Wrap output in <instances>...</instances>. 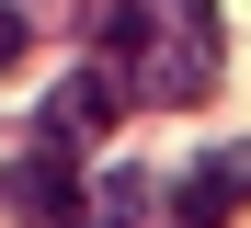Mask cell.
Here are the masks:
<instances>
[{"label": "cell", "mask_w": 251, "mask_h": 228, "mask_svg": "<svg viewBox=\"0 0 251 228\" xmlns=\"http://www.w3.org/2000/svg\"><path fill=\"white\" fill-rule=\"evenodd\" d=\"M137 205H149V182H137V171H103V182H92V205H80V228H126Z\"/></svg>", "instance_id": "cell-4"}, {"label": "cell", "mask_w": 251, "mask_h": 228, "mask_svg": "<svg viewBox=\"0 0 251 228\" xmlns=\"http://www.w3.org/2000/svg\"><path fill=\"white\" fill-rule=\"evenodd\" d=\"M251 205V137H228V149H205L183 182H172V228H228Z\"/></svg>", "instance_id": "cell-3"}, {"label": "cell", "mask_w": 251, "mask_h": 228, "mask_svg": "<svg viewBox=\"0 0 251 228\" xmlns=\"http://www.w3.org/2000/svg\"><path fill=\"white\" fill-rule=\"evenodd\" d=\"M103 57H114V80L137 91V103H205L217 91V0H114L103 12Z\"/></svg>", "instance_id": "cell-1"}, {"label": "cell", "mask_w": 251, "mask_h": 228, "mask_svg": "<svg viewBox=\"0 0 251 228\" xmlns=\"http://www.w3.org/2000/svg\"><path fill=\"white\" fill-rule=\"evenodd\" d=\"M126 103H137V91L114 80V57H103V69H69L46 103H34V137H46V149H69V160H92L103 137H114V114H126Z\"/></svg>", "instance_id": "cell-2"}]
</instances>
